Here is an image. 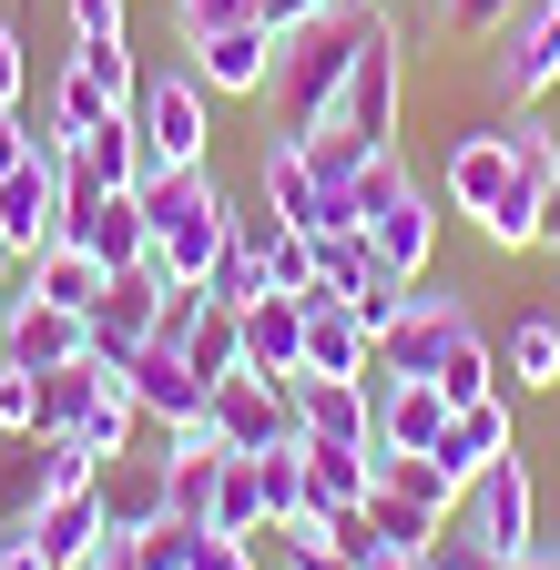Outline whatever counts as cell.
<instances>
[{
    "instance_id": "50",
    "label": "cell",
    "mask_w": 560,
    "mask_h": 570,
    "mask_svg": "<svg viewBox=\"0 0 560 570\" xmlns=\"http://www.w3.org/2000/svg\"><path fill=\"white\" fill-rule=\"evenodd\" d=\"M500 570H560V560H550V550H530V560H500Z\"/></svg>"
},
{
    "instance_id": "11",
    "label": "cell",
    "mask_w": 560,
    "mask_h": 570,
    "mask_svg": "<svg viewBox=\"0 0 560 570\" xmlns=\"http://www.w3.org/2000/svg\"><path fill=\"white\" fill-rule=\"evenodd\" d=\"M469 336V316H459V296H417L387 336H377V367L387 377H439V356Z\"/></svg>"
},
{
    "instance_id": "21",
    "label": "cell",
    "mask_w": 560,
    "mask_h": 570,
    "mask_svg": "<svg viewBox=\"0 0 560 570\" xmlns=\"http://www.w3.org/2000/svg\"><path fill=\"white\" fill-rule=\"evenodd\" d=\"M92 336H82V316L72 306H41V296H11V346H0V356H11V367H61V356H82Z\"/></svg>"
},
{
    "instance_id": "36",
    "label": "cell",
    "mask_w": 560,
    "mask_h": 570,
    "mask_svg": "<svg viewBox=\"0 0 560 570\" xmlns=\"http://www.w3.org/2000/svg\"><path fill=\"white\" fill-rule=\"evenodd\" d=\"M204 296H215V306H255V296H265V255L225 235V255H215V275H204Z\"/></svg>"
},
{
    "instance_id": "40",
    "label": "cell",
    "mask_w": 560,
    "mask_h": 570,
    "mask_svg": "<svg viewBox=\"0 0 560 570\" xmlns=\"http://www.w3.org/2000/svg\"><path fill=\"white\" fill-rule=\"evenodd\" d=\"M215 469H225V459H164V499H174L184 520H204V499H215Z\"/></svg>"
},
{
    "instance_id": "32",
    "label": "cell",
    "mask_w": 560,
    "mask_h": 570,
    "mask_svg": "<svg viewBox=\"0 0 560 570\" xmlns=\"http://www.w3.org/2000/svg\"><path fill=\"white\" fill-rule=\"evenodd\" d=\"M500 377H520V387H560V316H520V326H510Z\"/></svg>"
},
{
    "instance_id": "2",
    "label": "cell",
    "mask_w": 560,
    "mask_h": 570,
    "mask_svg": "<svg viewBox=\"0 0 560 570\" xmlns=\"http://www.w3.org/2000/svg\"><path fill=\"white\" fill-rule=\"evenodd\" d=\"M61 204H72V142L41 132L31 154L0 174V245H11L21 265H31L41 245H61Z\"/></svg>"
},
{
    "instance_id": "25",
    "label": "cell",
    "mask_w": 560,
    "mask_h": 570,
    "mask_svg": "<svg viewBox=\"0 0 560 570\" xmlns=\"http://www.w3.org/2000/svg\"><path fill=\"white\" fill-rule=\"evenodd\" d=\"M204 530H225V540H265V479H255V459L225 449L215 499H204Z\"/></svg>"
},
{
    "instance_id": "27",
    "label": "cell",
    "mask_w": 560,
    "mask_h": 570,
    "mask_svg": "<svg viewBox=\"0 0 560 570\" xmlns=\"http://www.w3.org/2000/svg\"><path fill=\"white\" fill-rule=\"evenodd\" d=\"M550 82H560V21H550V11H530V31H520V41H510V61H500V92H510V102H540Z\"/></svg>"
},
{
    "instance_id": "54",
    "label": "cell",
    "mask_w": 560,
    "mask_h": 570,
    "mask_svg": "<svg viewBox=\"0 0 560 570\" xmlns=\"http://www.w3.org/2000/svg\"><path fill=\"white\" fill-rule=\"evenodd\" d=\"M11 265H21V255H11V245H0V285H11Z\"/></svg>"
},
{
    "instance_id": "6",
    "label": "cell",
    "mask_w": 560,
    "mask_h": 570,
    "mask_svg": "<svg viewBox=\"0 0 560 570\" xmlns=\"http://www.w3.org/2000/svg\"><path fill=\"white\" fill-rule=\"evenodd\" d=\"M61 245H82V255H102V265H144V255H154L144 194H102V184H72V204H61Z\"/></svg>"
},
{
    "instance_id": "34",
    "label": "cell",
    "mask_w": 560,
    "mask_h": 570,
    "mask_svg": "<svg viewBox=\"0 0 560 570\" xmlns=\"http://www.w3.org/2000/svg\"><path fill=\"white\" fill-rule=\"evenodd\" d=\"M439 387H449V407H469V397H500V346H479V326L439 356Z\"/></svg>"
},
{
    "instance_id": "16",
    "label": "cell",
    "mask_w": 560,
    "mask_h": 570,
    "mask_svg": "<svg viewBox=\"0 0 560 570\" xmlns=\"http://www.w3.org/2000/svg\"><path fill=\"white\" fill-rule=\"evenodd\" d=\"M144 174H154V142H144V122H132V112H112L102 132H82V142H72V184L144 194Z\"/></svg>"
},
{
    "instance_id": "22",
    "label": "cell",
    "mask_w": 560,
    "mask_h": 570,
    "mask_svg": "<svg viewBox=\"0 0 560 570\" xmlns=\"http://www.w3.org/2000/svg\"><path fill=\"white\" fill-rule=\"evenodd\" d=\"M377 336L357 326V306H306V367L296 377H367Z\"/></svg>"
},
{
    "instance_id": "3",
    "label": "cell",
    "mask_w": 560,
    "mask_h": 570,
    "mask_svg": "<svg viewBox=\"0 0 560 570\" xmlns=\"http://www.w3.org/2000/svg\"><path fill=\"white\" fill-rule=\"evenodd\" d=\"M469 540H479L489 570H500V560H530V540H540V499H530V469H520V459H500V469L469 479Z\"/></svg>"
},
{
    "instance_id": "49",
    "label": "cell",
    "mask_w": 560,
    "mask_h": 570,
    "mask_svg": "<svg viewBox=\"0 0 560 570\" xmlns=\"http://www.w3.org/2000/svg\"><path fill=\"white\" fill-rule=\"evenodd\" d=\"M540 245L560 255V174H550V204H540Z\"/></svg>"
},
{
    "instance_id": "37",
    "label": "cell",
    "mask_w": 560,
    "mask_h": 570,
    "mask_svg": "<svg viewBox=\"0 0 560 570\" xmlns=\"http://www.w3.org/2000/svg\"><path fill=\"white\" fill-rule=\"evenodd\" d=\"M132 417H144V407H132V387L112 377V387H102V407H92V417L72 428V439H82L92 459H122V439H132Z\"/></svg>"
},
{
    "instance_id": "39",
    "label": "cell",
    "mask_w": 560,
    "mask_h": 570,
    "mask_svg": "<svg viewBox=\"0 0 560 570\" xmlns=\"http://www.w3.org/2000/svg\"><path fill=\"white\" fill-rule=\"evenodd\" d=\"M235 21H265V0H174V41L194 51L204 31H235Z\"/></svg>"
},
{
    "instance_id": "33",
    "label": "cell",
    "mask_w": 560,
    "mask_h": 570,
    "mask_svg": "<svg viewBox=\"0 0 560 570\" xmlns=\"http://www.w3.org/2000/svg\"><path fill=\"white\" fill-rule=\"evenodd\" d=\"M122 550H132V570H194V550H204V520L164 510V520H144V530H132Z\"/></svg>"
},
{
    "instance_id": "38",
    "label": "cell",
    "mask_w": 560,
    "mask_h": 570,
    "mask_svg": "<svg viewBox=\"0 0 560 570\" xmlns=\"http://www.w3.org/2000/svg\"><path fill=\"white\" fill-rule=\"evenodd\" d=\"M346 306H357V326H367V336H387L417 296H407V275H387V265H377V275H357V296H346Z\"/></svg>"
},
{
    "instance_id": "4",
    "label": "cell",
    "mask_w": 560,
    "mask_h": 570,
    "mask_svg": "<svg viewBox=\"0 0 560 570\" xmlns=\"http://www.w3.org/2000/svg\"><path fill=\"white\" fill-rule=\"evenodd\" d=\"M215 428H225V449L235 459H265V449H286L296 439V397H286V377H255V367H235V377H215Z\"/></svg>"
},
{
    "instance_id": "15",
    "label": "cell",
    "mask_w": 560,
    "mask_h": 570,
    "mask_svg": "<svg viewBox=\"0 0 560 570\" xmlns=\"http://www.w3.org/2000/svg\"><path fill=\"white\" fill-rule=\"evenodd\" d=\"M235 316H245V367H255V377H296V367H306V296L265 285V296L235 306Z\"/></svg>"
},
{
    "instance_id": "18",
    "label": "cell",
    "mask_w": 560,
    "mask_h": 570,
    "mask_svg": "<svg viewBox=\"0 0 560 570\" xmlns=\"http://www.w3.org/2000/svg\"><path fill=\"white\" fill-rule=\"evenodd\" d=\"M367 245H377V265H387V275H407V285H417V275H429V255H439V214H429V194L407 184L397 204H377V214H367Z\"/></svg>"
},
{
    "instance_id": "14",
    "label": "cell",
    "mask_w": 560,
    "mask_h": 570,
    "mask_svg": "<svg viewBox=\"0 0 560 570\" xmlns=\"http://www.w3.org/2000/svg\"><path fill=\"white\" fill-rule=\"evenodd\" d=\"M122 387H132V407H144V417H164V428L204 407V377H194V356H184V346H164V336H144V346L122 356Z\"/></svg>"
},
{
    "instance_id": "43",
    "label": "cell",
    "mask_w": 560,
    "mask_h": 570,
    "mask_svg": "<svg viewBox=\"0 0 560 570\" xmlns=\"http://www.w3.org/2000/svg\"><path fill=\"white\" fill-rule=\"evenodd\" d=\"M72 41H132L122 31V0H72Z\"/></svg>"
},
{
    "instance_id": "46",
    "label": "cell",
    "mask_w": 560,
    "mask_h": 570,
    "mask_svg": "<svg viewBox=\"0 0 560 570\" xmlns=\"http://www.w3.org/2000/svg\"><path fill=\"white\" fill-rule=\"evenodd\" d=\"M0 570H51V550H41V540L11 520V530H0Z\"/></svg>"
},
{
    "instance_id": "26",
    "label": "cell",
    "mask_w": 560,
    "mask_h": 570,
    "mask_svg": "<svg viewBox=\"0 0 560 570\" xmlns=\"http://www.w3.org/2000/svg\"><path fill=\"white\" fill-rule=\"evenodd\" d=\"M540 204H550V174H530V164H520V174L500 184V204H489V214H479V235H489V245H500V255H520V245H540Z\"/></svg>"
},
{
    "instance_id": "1",
    "label": "cell",
    "mask_w": 560,
    "mask_h": 570,
    "mask_svg": "<svg viewBox=\"0 0 560 570\" xmlns=\"http://www.w3.org/2000/svg\"><path fill=\"white\" fill-rule=\"evenodd\" d=\"M367 21L377 11H336L326 21H306V31H286V51H275V112H286V132H316L326 112H336V92H346V71H357V41H367Z\"/></svg>"
},
{
    "instance_id": "28",
    "label": "cell",
    "mask_w": 560,
    "mask_h": 570,
    "mask_svg": "<svg viewBox=\"0 0 560 570\" xmlns=\"http://www.w3.org/2000/svg\"><path fill=\"white\" fill-rule=\"evenodd\" d=\"M449 459H459L469 479L500 469V459H520V449H510V407H500V397H469V407L449 417Z\"/></svg>"
},
{
    "instance_id": "5",
    "label": "cell",
    "mask_w": 560,
    "mask_h": 570,
    "mask_svg": "<svg viewBox=\"0 0 560 570\" xmlns=\"http://www.w3.org/2000/svg\"><path fill=\"white\" fill-rule=\"evenodd\" d=\"M132 122H144L154 164H204V142H215V92H204L194 61H184V71H164V82H144Z\"/></svg>"
},
{
    "instance_id": "31",
    "label": "cell",
    "mask_w": 560,
    "mask_h": 570,
    "mask_svg": "<svg viewBox=\"0 0 560 570\" xmlns=\"http://www.w3.org/2000/svg\"><path fill=\"white\" fill-rule=\"evenodd\" d=\"M112 112H132V102H112V82H102V71H82V61L61 71V92H51V132H61V142H82V132H102Z\"/></svg>"
},
{
    "instance_id": "53",
    "label": "cell",
    "mask_w": 560,
    "mask_h": 570,
    "mask_svg": "<svg viewBox=\"0 0 560 570\" xmlns=\"http://www.w3.org/2000/svg\"><path fill=\"white\" fill-rule=\"evenodd\" d=\"M0 346H11V285H0Z\"/></svg>"
},
{
    "instance_id": "20",
    "label": "cell",
    "mask_w": 560,
    "mask_h": 570,
    "mask_svg": "<svg viewBox=\"0 0 560 570\" xmlns=\"http://www.w3.org/2000/svg\"><path fill=\"white\" fill-rule=\"evenodd\" d=\"M510 174H520L510 132H459V142H449V174H439V184H449V204H459V214H489Z\"/></svg>"
},
{
    "instance_id": "48",
    "label": "cell",
    "mask_w": 560,
    "mask_h": 570,
    "mask_svg": "<svg viewBox=\"0 0 560 570\" xmlns=\"http://www.w3.org/2000/svg\"><path fill=\"white\" fill-rule=\"evenodd\" d=\"M31 142H41V132H21V102H0V174H11V164L31 154Z\"/></svg>"
},
{
    "instance_id": "55",
    "label": "cell",
    "mask_w": 560,
    "mask_h": 570,
    "mask_svg": "<svg viewBox=\"0 0 560 570\" xmlns=\"http://www.w3.org/2000/svg\"><path fill=\"white\" fill-rule=\"evenodd\" d=\"M346 11H377V0H346Z\"/></svg>"
},
{
    "instance_id": "42",
    "label": "cell",
    "mask_w": 560,
    "mask_h": 570,
    "mask_svg": "<svg viewBox=\"0 0 560 570\" xmlns=\"http://www.w3.org/2000/svg\"><path fill=\"white\" fill-rule=\"evenodd\" d=\"M346 194H357V225H367V214H377V204H397V194H407V174H397V154H377V164H357V174H346Z\"/></svg>"
},
{
    "instance_id": "9",
    "label": "cell",
    "mask_w": 560,
    "mask_h": 570,
    "mask_svg": "<svg viewBox=\"0 0 560 570\" xmlns=\"http://www.w3.org/2000/svg\"><path fill=\"white\" fill-rule=\"evenodd\" d=\"M21 530L51 550V570H92V560L112 550V520H102V479H92V489H61V499H41V510H31Z\"/></svg>"
},
{
    "instance_id": "13",
    "label": "cell",
    "mask_w": 560,
    "mask_h": 570,
    "mask_svg": "<svg viewBox=\"0 0 560 570\" xmlns=\"http://www.w3.org/2000/svg\"><path fill=\"white\" fill-rule=\"evenodd\" d=\"M449 387L439 377H387L377 387V449H397V459H417V449H449Z\"/></svg>"
},
{
    "instance_id": "47",
    "label": "cell",
    "mask_w": 560,
    "mask_h": 570,
    "mask_svg": "<svg viewBox=\"0 0 560 570\" xmlns=\"http://www.w3.org/2000/svg\"><path fill=\"white\" fill-rule=\"evenodd\" d=\"M336 0H265V31H306V21H326Z\"/></svg>"
},
{
    "instance_id": "29",
    "label": "cell",
    "mask_w": 560,
    "mask_h": 570,
    "mask_svg": "<svg viewBox=\"0 0 560 570\" xmlns=\"http://www.w3.org/2000/svg\"><path fill=\"white\" fill-rule=\"evenodd\" d=\"M174 499H164V469H122V459H102V520H112V540H132L144 520H164Z\"/></svg>"
},
{
    "instance_id": "10",
    "label": "cell",
    "mask_w": 560,
    "mask_h": 570,
    "mask_svg": "<svg viewBox=\"0 0 560 570\" xmlns=\"http://www.w3.org/2000/svg\"><path fill=\"white\" fill-rule=\"evenodd\" d=\"M275 51H286V31H265V21L204 31V41H194V82H204V92H265V82H275Z\"/></svg>"
},
{
    "instance_id": "41",
    "label": "cell",
    "mask_w": 560,
    "mask_h": 570,
    "mask_svg": "<svg viewBox=\"0 0 560 570\" xmlns=\"http://www.w3.org/2000/svg\"><path fill=\"white\" fill-rule=\"evenodd\" d=\"M439 21H449L459 41H489V31H510V21H520V0H439Z\"/></svg>"
},
{
    "instance_id": "23",
    "label": "cell",
    "mask_w": 560,
    "mask_h": 570,
    "mask_svg": "<svg viewBox=\"0 0 560 570\" xmlns=\"http://www.w3.org/2000/svg\"><path fill=\"white\" fill-rule=\"evenodd\" d=\"M102 275H112V265L82 255V245H41V255H31V296H41V306L92 316V306H102Z\"/></svg>"
},
{
    "instance_id": "45",
    "label": "cell",
    "mask_w": 560,
    "mask_h": 570,
    "mask_svg": "<svg viewBox=\"0 0 560 570\" xmlns=\"http://www.w3.org/2000/svg\"><path fill=\"white\" fill-rule=\"evenodd\" d=\"M21 82H31V51H21L11 21H0V102H21Z\"/></svg>"
},
{
    "instance_id": "35",
    "label": "cell",
    "mask_w": 560,
    "mask_h": 570,
    "mask_svg": "<svg viewBox=\"0 0 560 570\" xmlns=\"http://www.w3.org/2000/svg\"><path fill=\"white\" fill-rule=\"evenodd\" d=\"M255 479H265V520H296V510H306V449H296V439H286V449H265Z\"/></svg>"
},
{
    "instance_id": "44",
    "label": "cell",
    "mask_w": 560,
    "mask_h": 570,
    "mask_svg": "<svg viewBox=\"0 0 560 570\" xmlns=\"http://www.w3.org/2000/svg\"><path fill=\"white\" fill-rule=\"evenodd\" d=\"M194 570H255V540H225V530H204Z\"/></svg>"
},
{
    "instance_id": "7",
    "label": "cell",
    "mask_w": 560,
    "mask_h": 570,
    "mask_svg": "<svg viewBox=\"0 0 560 570\" xmlns=\"http://www.w3.org/2000/svg\"><path fill=\"white\" fill-rule=\"evenodd\" d=\"M154 326H164V275H154V255H144V265H112V275H102V306L82 316L92 356H112V367H122Z\"/></svg>"
},
{
    "instance_id": "24",
    "label": "cell",
    "mask_w": 560,
    "mask_h": 570,
    "mask_svg": "<svg viewBox=\"0 0 560 570\" xmlns=\"http://www.w3.org/2000/svg\"><path fill=\"white\" fill-rule=\"evenodd\" d=\"M174 346L194 356V377H204V397H215V377H235V367H245V316L204 296V306H194V326H184Z\"/></svg>"
},
{
    "instance_id": "52",
    "label": "cell",
    "mask_w": 560,
    "mask_h": 570,
    "mask_svg": "<svg viewBox=\"0 0 560 570\" xmlns=\"http://www.w3.org/2000/svg\"><path fill=\"white\" fill-rule=\"evenodd\" d=\"M92 570H132V550H122V540H112V550H102V560H92Z\"/></svg>"
},
{
    "instance_id": "17",
    "label": "cell",
    "mask_w": 560,
    "mask_h": 570,
    "mask_svg": "<svg viewBox=\"0 0 560 570\" xmlns=\"http://www.w3.org/2000/svg\"><path fill=\"white\" fill-rule=\"evenodd\" d=\"M225 235H235V204H225V194L194 204L184 225L154 235V275H164V285H204V275H215V255H225Z\"/></svg>"
},
{
    "instance_id": "19",
    "label": "cell",
    "mask_w": 560,
    "mask_h": 570,
    "mask_svg": "<svg viewBox=\"0 0 560 570\" xmlns=\"http://www.w3.org/2000/svg\"><path fill=\"white\" fill-rule=\"evenodd\" d=\"M296 449H306V510H357V499L377 489V449H346V439H306L296 428Z\"/></svg>"
},
{
    "instance_id": "30",
    "label": "cell",
    "mask_w": 560,
    "mask_h": 570,
    "mask_svg": "<svg viewBox=\"0 0 560 570\" xmlns=\"http://www.w3.org/2000/svg\"><path fill=\"white\" fill-rule=\"evenodd\" d=\"M367 520H377V540H387V550H407V560H439V530H449L439 510H417V499H407V489H387V479L367 489Z\"/></svg>"
},
{
    "instance_id": "8",
    "label": "cell",
    "mask_w": 560,
    "mask_h": 570,
    "mask_svg": "<svg viewBox=\"0 0 560 570\" xmlns=\"http://www.w3.org/2000/svg\"><path fill=\"white\" fill-rule=\"evenodd\" d=\"M112 377H122V367H112V356H92V346L61 356V367H41V377H31V439H72V428L102 407Z\"/></svg>"
},
{
    "instance_id": "12",
    "label": "cell",
    "mask_w": 560,
    "mask_h": 570,
    "mask_svg": "<svg viewBox=\"0 0 560 570\" xmlns=\"http://www.w3.org/2000/svg\"><path fill=\"white\" fill-rule=\"evenodd\" d=\"M286 397H296V428H306V439L377 449V387H357V377H286Z\"/></svg>"
},
{
    "instance_id": "51",
    "label": "cell",
    "mask_w": 560,
    "mask_h": 570,
    "mask_svg": "<svg viewBox=\"0 0 560 570\" xmlns=\"http://www.w3.org/2000/svg\"><path fill=\"white\" fill-rule=\"evenodd\" d=\"M429 570H489V560H459V550H439V560H429Z\"/></svg>"
}]
</instances>
